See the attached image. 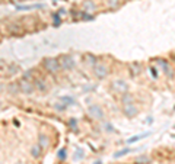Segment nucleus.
<instances>
[{
	"label": "nucleus",
	"mask_w": 175,
	"mask_h": 164,
	"mask_svg": "<svg viewBox=\"0 0 175 164\" xmlns=\"http://www.w3.org/2000/svg\"><path fill=\"white\" fill-rule=\"evenodd\" d=\"M42 67H44V70L48 71L50 74H57V73L62 70L58 58H53V57H45V58L42 60Z\"/></svg>",
	"instance_id": "obj_1"
},
{
	"label": "nucleus",
	"mask_w": 175,
	"mask_h": 164,
	"mask_svg": "<svg viewBox=\"0 0 175 164\" xmlns=\"http://www.w3.org/2000/svg\"><path fill=\"white\" fill-rule=\"evenodd\" d=\"M58 61H60L62 70H64V71H70V70H73V68L76 67L75 58H73L72 55H67V54H63V55L58 57Z\"/></svg>",
	"instance_id": "obj_2"
},
{
	"label": "nucleus",
	"mask_w": 175,
	"mask_h": 164,
	"mask_svg": "<svg viewBox=\"0 0 175 164\" xmlns=\"http://www.w3.org/2000/svg\"><path fill=\"white\" fill-rule=\"evenodd\" d=\"M88 115L92 119H96V121H102L105 118V113L99 105H89L88 106Z\"/></svg>",
	"instance_id": "obj_3"
},
{
	"label": "nucleus",
	"mask_w": 175,
	"mask_h": 164,
	"mask_svg": "<svg viewBox=\"0 0 175 164\" xmlns=\"http://www.w3.org/2000/svg\"><path fill=\"white\" fill-rule=\"evenodd\" d=\"M108 67L105 66V64H102V62H96L95 64V67H93V74H95V77L96 78H99V80H104L105 77L108 76Z\"/></svg>",
	"instance_id": "obj_4"
},
{
	"label": "nucleus",
	"mask_w": 175,
	"mask_h": 164,
	"mask_svg": "<svg viewBox=\"0 0 175 164\" xmlns=\"http://www.w3.org/2000/svg\"><path fill=\"white\" fill-rule=\"evenodd\" d=\"M109 87H111V90L114 93H120V94H123V93H126L129 90V86H127V83L124 80H114Z\"/></svg>",
	"instance_id": "obj_5"
},
{
	"label": "nucleus",
	"mask_w": 175,
	"mask_h": 164,
	"mask_svg": "<svg viewBox=\"0 0 175 164\" xmlns=\"http://www.w3.org/2000/svg\"><path fill=\"white\" fill-rule=\"evenodd\" d=\"M19 87H21V93H25V94H32L34 90H35L34 83H31L26 78H21L19 80Z\"/></svg>",
	"instance_id": "obj_6"
},
{
	"label": "nucleus",
	"mask_w": 175,
	"mask_h": 164,
	"mask_svg": "<svg viewBox=\"0 0 175 164\" xmlns=\"http://www.w3.org/2000/svg\"><path fill=\"white\" fill-rule=\"evenodd\" d=\"M6 29H7V32H9L11 35H22V34H23V28H22V25L18 23V22L9 23Z\"/></svg>",
	"instance_id": "obj_7"
},
{
	"label": "nucleus",
	"mask_w": 175,
	"mask_h": 164,
	"mask_svg": "<svg viewBox=\"0 0 175 164\" xmlns=\"http://www.w3.org/2000/svg\"><path fill=\"white\" fill-rule=\"evenodd\" d=\"M137 108L134 106L133 103H127V105H123V113L127 116V118H134L137 115Z\"/></svg>",
	"instance_id": "obj_8"
},
{
	"label": "nucleus",
	"mask_w": 175,
	"mask_h": 164,
	"mask_svg": "<svg viewBox=\"0 0 175 164\" xmlns=\"http://www.w3.org/2000/svg\"><path fill=\"white\" fill-rule=\"evenodd\" d=\"M34 86H35V89L38 92H41V93H45L48 90V84H47V82L44 78H38L36 77L35 80H34Z\"/></svg>",
	"instance_id": "obj_9"
},
{
	"label": "nucleus",
	"mask_w": 175,
	"mask_h": 164,
	"mask_svg": "<svg viewBox=\"0 0 175 164\" xmlns=\"http://www.w3.org/2000/svg\"><path fill=\"white\" fill-rule=\"evenodd\" d=\"M129 68H130L131 76H139L140 73H142V70H143V67H142L140 62H131V64L129 66Z\"/></svg>",
	"instance_id": "obj_10"
},
{
	"label": "nucleus",
	"mask_w": 175,
	"mask_h": 164,
	"mask_svg": "<svg viewBox=\"0 0 175 164\" xmlns=\"http://www.w3.org/2000/svg\"><path fill=\"white\" fill-rule=\"evenodd\" d=\"M7 92L11 94H18L21 93V87H19V82H12L7 84Z\"/></svg>",
	"instance_id": "obj_11"
},
{
	"label": "nucleus",
	"mask_w": 175,
	"mask_h": 164,
	"mask_svg": "<svg viewBox=\"0 0 175 164\" xmlns=\"http://www.w3.org/2000/svg\"><path fill=\"white\" fill-rule=\"evenodd\" d=\"M158 64L162 67V70L166 73V76H169V77L174 76V73H172V70H171V67L168 66V62L165 61V60H158Z\"/></svg>",
	"instance_id": "obj_12"
},
{
	"label": "nucleus",
	"mask_w": 175,
	"mask_h": 164,
	"mask_svg": "<svg viewBox=\"0 0 175 164\" xmlns=\"http://www.w3.org/2000/svg\"><path fill=\"white\" fill-rule=\"evenodd\" d=\"M44 5H29V6H18L16 5V10H34V9H44Z\"/></svg>",
	"instance_id": "obj_13"
},
{
	"label": "nucleus",
	"mask_w": 175,
	"mask_h": 164,
	"mask_svg": "<svg viewBox=\"0 0 175 164\" xmlns=\"http://www.w3.org/2000/svg\"><path fill=\"white\" fill-rule=\"evenodd\" d=\"M38 144L41 145L42 148H47L50 145V139H48V137H47L45 134H40L38 135Z\"/></svg>",
	"instance_id": "obj_14"
},
{
	"label": "nucleus",
	"mask_w": 175,
	"mask_h": 164,
	"mask_svg": "<svg viewBox=\"0 0 175 164\" xmlns=\"http://www.w3.org/2000/svg\"><path fill=\"white\" fill-rule=\"evenodd\" d=\"M105 5H107L108 9L115 10V9H118L120 6H121V0H105Z\"/></svg>",
	"instance_id": "obj_15"
},
{
	"label": "nucleus",
	"mask_w": 175,
	"mask_h": 164,
	"mask_svg": "<svg viewBox=\"0 0 175 164\" xmlns=\"http://www.w3.org/2000/svg\"><path fill=\"white\" fill-rule=\"evenodd\" d=\"M152 163V158L149 155H139L134 158V164H150Z\"/></svg>",
	"instance_id": "obj_16"
},
{
	"label": "nucleus",
	"mask_w": 175,
	"mask_h": 164,
	"mask_svg": "<svg viewBox=\"0 0 175 164\" xmlns=\"http://www.w3.org/2000/svg\"><path fill=\"white\" fill-rule=\"evenodd\" d=\"M83 9H85V12H89V13H92L95 9H96V5L93 3V2H91V0H88V2H83Z\"/></svg>",
	"instance_id": "obj_17"
},
{
	"label": "nucleus",
	"mask_w": 175,
	"mask_h": 164,
	"mask_svg": "<svg viewBox=\"0 0 175 164\" xmlns=\"http://www.w3.org/2000/svg\"><path fill=\"white\" fill-rule=\"evenodd\" d=\"M42 150H44V148H42L41 145H40V144H36V145H34V147L31 148V155L34 157V158H38V157L41 155Z\"/></svg>",
	"instance_id": "obj_18"
},
{
	"label": "nucleus",
	"mask_w": 175,
	"mask_h": 164,
	"mask_svg": "<svg viewBox=\"0 0 175 164\" xmlns=\"http://www.w3.org/2000/svg\"><path fill=\"white\" fill-rule=\"evenodd\" d=\"M133 94L131 93H129V92H126V93H123L121 94V103L123 105H127V103H133Z\"/></svg>",
	"instance_id": "obj_19"
},
{
	"label": "nucleus",
	"mask_w": 175,
	"mask_h": 164,
	"mask_svg": "<svg viewBox=\"0 0 175 164\" xmlns=\"http://www.w3.org/2000/svg\"><path fill=\"white\" fill-rule=\"evenodd\" d=\"M150 132H144V134H140V135H134L131 138L127 139V144H133V142H137L140 138H144V137H149Z\"/></svg>",
	"instance_id": "obj_20"
},
{
	"label": "nucleus",
	"mask_w": 175,
	"mask_h": 164,
	"mask_svg": "<svg viewBox=\"0 0 175 164\" xmlns=\"http://www.w3.org/2000/svg\"><path fill=\"white\" fill-rule=\"evenodd\" d=\"M85 61H86V64L88 62H89V64H91V67H95V64H96V62H98V58H95V55H92V54H86V55H85Z\"/></svg>",
	"instance_id": "obj_21"
},
{
	"label": "nucleus",
	"mask_w": 175,
	"mask_h": 164,
	"mask_svg": "<svg viewBox=\"0 0 175 164\" xmlns=\"http://www.w3.org/2000/svg\"><path fill=\"white\" fill-rule=\"evenodd\" d=\"M19 71H21V67L18 66V64H11V66H9V70H7V74H9V76H15V74H18Z\"/></svg>",
	"instance_id": "obj_22"
},
{
	"label": "nucleus",
	"mask_w": 175,
	"mask_h": 164,
	"mask_svg": "<svg viewBox=\"0 0 175 164\" xmlns=\"http://www.w3.org/2000/svg\"><path fill=\"white\" fill-rule=\"evenodd\" d=\"M51 16H53V21H54L53 22V25L56 26V28H58V26L62 25V16L58 15V13H53Z\"/></svg>",
	"instance_id": "obj_23"
},
{
	"label": "nucleus",
	"mask_w": 175,
	"mask_h": 164,
	"mask_svg": "<svg viewBox=\"0 0 175 164\" xmlns=\"http://www.w3.org/2000/svg\"><path fill=\"white\" fill-rule=\"evenodd\" d=\"M60 100H62L66 106H72V105H75V100H73V98H70V96H63V98H60Z\"/></svg>",
	"instance_id": "obj_24"
},
{
	"label": "nucleus",
	"mask_w": 175,
	"mask_h": 164,
	"mask_svg": "<svg viewBox=\"0 0 175 164\" xmlns=\"http://www.w3.org/2000/svg\"><path fill=\"white\" fill-rule=\"evenodd\" d=\"M130 151H131L130 148H123V150H120V151H117V153H114V158H120V157L126 155V154H129Z\"/></svg>",
	"instance_id": "obj_25"
},
{
	"label": "nucleus",
	"mask_w": 175,
	"mask_h": 164,
	"mask_svg": "<svg viewBox=\"0 0 175 164\" xmlns=\"http://www.w3.org/2000/svg\"><path fill=\"white\" fill-rule=\"evenodd\" d=\"M22 78H26V80H29V82H34L36 77L34 76V71H32V70H29V71L23 73V77H22Z\"/></svg>",
	"instance_id": "obj_26"
},
{
	"label": "nucleus",
	"mask_w": 175,
	"mask_h": 164,
	"mask_svg": "<svg viewBox=\"0 0 175 164\" xmlns=\"http://www.w3.org/2000/svg\"><path fill=\"white\" fill-rule=\"evenodd\" d=\"M83 157H85V151L79 148L76 153H75V161H79V160H82Z\"/></svg>",
	"instance_id": "obj_27"
},
{
	"label": "nucleus",
	"mask_w": 175,
	"mask_h": 164,
	"mask_svg": "<svg viewBox=\"0 0 175 164\" xmlns=\"http://www.w3.org/2000/svg\"><path fill=\"white\" fill-rule=\"evenodd\" d=\"M82 21H93V15H91L89 12H85V10H83V13H82Z\"/></svg>",
	"instance_id": "obj_28"
},
{
	"label": "nucleus",
	"mask_w": 175,
	"mask_h": 164,
	"mask_svg": "<svg viewBox=\"0 0 175 164\" xmlns=\"http://www.w3.org/2000/svg\"><path fill=\"white\" fill-rule=\"evenodd\" d=\"M57 157L60 160H66V157H67V151H66V148H62L58 153H57Z\"/></svg>",
	"instance_id": "obj_29"
},
{
	"label": "nucleus",
	"mask_w": 175,
	"mask_h": 164,
	"mask_svg": "<svg viewBox=\"0 0 175 164\" xmlns=\"http://www.w3.org/2000/svg\"><path fill=\"white\" fill-rule=\"evenodd\" d=\"M70 128H72L73 132H77V126H76V119H70Z\"/></svg>",
	"instance_id": "obj_30"
},
{
	"label": "nucleus",
	"mask_w": 175,
	"mask_h": 164,
	"mask_svg": "<svg viewBox=\"0 0 175 164\" xmlns=\"http://www.w3.org/2000/svg\"><path fill=\"white\" fill-rule=\"evenodd\" d=\"M66 105H62V103H56V105H54V109H56V110H66Z\"/></svg>",
	"instance_id": "obj_31"
},
{
	"label": "nucleus",
	"mask_w": 175,
	"mask_h": 164,
	"mask_svg": "<svg viewBox=\"0 0 175 164\" xmlns=\"http://www.w3.org/2000/svg\"><path fill=\"white\" fill-rule=\"evenodd\" d=\"M105 128H107L108 132H115V129H114V126L111 125V123H105Z\"/></svg>",
	"instance_id": "obj_32"
},
{
	"label": "nucleus",
	"mask_w": 175,
	"mask_h": 164,
	"mask_svg": "<svg viewBox=\"0 0 175 164\" xmlns=\"http://www.w3.org/2000/svg\"><path fill=\"white\" fill-rule=\"evenodd\" d=\"M57 13H58V15H60V16H62V18H63V16H66L67 13H69V12H67L66 9H60V10L57 12Z\"/></svg>",
	"instance_id": "obj_33"
},
{
	"label": "nucleus",
	"mask_w": 175,
	"mask_h": 164,
	"mask_svg": "<svg viewBox=\"0 0 175 164\" xmlns=\"http://www.w3.org/2000/svg\"><path fill=\"white\" fill-rule=\"evenodd\" d=\"M150 70V73H152V76L155 77V78H158V73H156V68H153V67H152V68H149Z\"/></svg>",
	"instance_id": "obj_34"
},
{
	"label": "nucleus",
	"mask_w": 175,
	"mask_h": 164,
	"mask_svg": "<svg viewBox=\"0 0 175 164\" xmlns=\"http://www.w3.org/2000/svg\"><path fill=\"white\" fill-rule=\"evenodd\" d=\"M93 164H102V161L99 160V161H95V163H93Z\"/></svg>",
	"instance_id": "obj_35"
},
{
	"label": "nucleus",
	"mask_w": 175,
	"mask_h": 164,
	"mask_svg": "<svg viewBox=\"0 0 175 164\" xmlns=\"http://www.w3.org/2000/svg\"><path fill=\"white\" fill-rule=\"evenodd\" d=\"M18 2H22V0H18Z\"/></svg>",
	"instance_id": "obj_36"
},
{
	"label": "nucleus",
	"mask_w": 175,
	"mask_h": 164,
	"mask_svg": "<svg viewBox=\"0 0 175 164\" xmlns=\"http://www.w3.org/2000/svg\"><path fill=\"white\" fill-rule=\"evenodd\" d=\"M174 128H175V126H174Z\"/></svg>",
	"instance_id": "obj_37"
}]
</instances>
